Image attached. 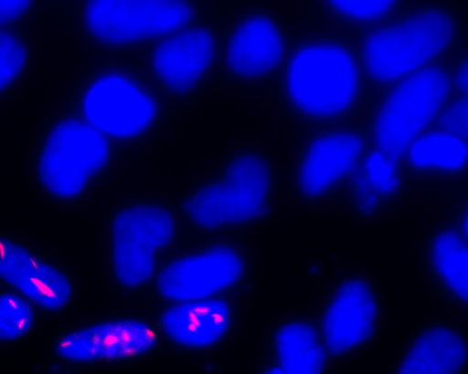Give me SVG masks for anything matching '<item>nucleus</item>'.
<instances>
[{
  "instance_id": "f257e3e1",
  "label": "nucleus",
  "mask_w": 468,
  "mask_h": 374,
  "mask_svg": "<svg viewBox=\"0 0 468 374\" xmlns=\"http://www.w3.org/2000/svg\"><path fill=\"white\" fill-rule=\"evenodd\" d=\"M358 83L349 51L329 42L309 43L292 56L285 75L289 100L301 113L316 119L335 117L353 102Z\"/></svg>"
},
{
  "instance_id": "f03ea898",
  "label": "nucleus",
  "mask_w": 468,
  "mask_h": 374,
  "mask_svg": "<svg viewBox=\"0 0 468 374\" xmlns=\"http://www.w3.org/2000/svg\"><path fill=\"white\" fill-rule=\"evenodd\" d=\"M451 16L439 9L414 12L373 30L363 43V61L377 81L414 73L441 52L452 37Z\"/></svg>"
},
{
  "instance_id": "7ed1b4c3",
  "label": "nucleus",
  "mask_w": 468,
  "mask_h": 374,
  "mask_svg": "<svg viewBox=\"0 0 468 374\" xmlns=\"http://www.w3.org/2000/svg\"><path fill=\"white\" fill-rule=\"evenodd\" d=\"M269 170L259 154L242 152L220 173L196 190L184 208L198 226L220 228L251 220L264 209L269 192Z\"/></svg>"
},
{
  "instance_id": "20e7f679",
  "label": "nucleus",
  "mask_w": 468,
  "mask_h": 374,
  "mask_svg": "<svg viewBox=\"0 0 468 374\" xmlns=\"http://www.w3.org/2000/svg\"><path fill=\"white\" fill-rule=\"evenodd\" d=\"M450 89V77L439 68H422L403 79L376 117L373 135L378 151L398 161L437 115Z\"/></svg>"
},
{
  "instance_id": "39448f33",
  "label": "nucleus",
  "mask_w": 468,
  "mask_h": 374,
  "mask_svg": "<svg viewBox=\"0 0 468 374\" xmlns=\"http://www.w3.org/2000/svg\"><path fill=\"white\" fill-rule=\"evenodd\" d=\"M109 156L103 134L86 120L67 119L49 132L38 161L42 185L51 194L70 198L81 192Z\"/></svg>"
},
{
  "instance_id": "423d86ee",
  "label": "nucleus",
  "mask_w": 468,
  "mask_h": 374,
  "mask_svg": "<svg viewBox=\"0 0 468 374\" xmlns=\"http://www.w3.org/2000/svg\"><path fill=\"white\" fill-rule=\"evenodd\" d=\"M192 17L191 5L176 0H95L83 8L87 31L108 46L160 39L186 26Z\"/></svg>"
},
{
  "instance_id": "0eeeda50",
  "label": "nucleus",
  "mask_w": 468,
  "mask_h": 374,
  "mask_svg": "<svg viewBox=\"0 0 468 374\" xmlns=\"http://www.w3.org/2000/svg\"><path fill=\"white\" fill-rule=\"evenodd\" d=\"M174 233L173 218L165 209L138 204L122 211L112 225V262L118 281L133 287L154 271L160 252Z\"/></svg>"
},
{
  "instance_id": "6e6552de",
  "label": "nucleus",
  "mask_w": 468,
  "mask_h": 374,
  "mask_svg": "<svg viewBox=\"0 0 468 374\" xmlns=\"http://www.w3.org/2000/svg\"><path fill=\"white\" fill-rule=\"evenodd\" d=\"M82 111L85 120L104 136L130 139L150 127L156 104L142 83L127 74L111 71L90 85Z\"/></svg>"
},
{
  "instance_id": "1a4fd4ad",
  "label": "nucleus",
  "mask_w": 468,
  "mask_h": 374,
  "mask_svg": "<svg viewBox=\"0 0 468 374\" xmlns=\"http://www.w3.org/2000/svg\"><path fill=\"white\" fill-rule=\"evenodd\" d=\"M242 271L238 254L226 247H214L178 258L161 271L157 286L174 301L204 300L234 284Z\"/></svg>"
},
{
  "instance_id": "9d476101",
  "label": "nucleus",
  "mask_w": 468,
  "mask_h": 374,
  "mask_svg": "<svg viewBox=\"0 0 468 374\" xmlns=\"http://www.w3.org/2000/svg\"><path fill=\"white\" fill-rule=\"evenodd\" d=\"M215 56L212 34L203 26H185L160 38L151 55L152 70L169 92L185 95L207 75Z\"/></svg>"
},
{
  "instance_id": "9b49d317",
  "label": "nucleus",
  "mask_w": 468,
  "mask_h": 374,
  "mask_svg": "<svg viewBox=\"0 0 468 374\" xmlns=\"http://www.w3.org/2000/svg\"><path fill=\"white\" fill-rule=\"evenodd\" d=\"M377 303L370 286L360 278L340 283L322 317L324 350L340 356L366 341L373 333Z\"/></svg>"
},
{
  "instance_id": "f8f14e48",
  "label": "nucleus",
  "mask_w": 468,
  "mask_h": 374,
  "mask_svg": "<svg viewBox=\"0 0 468 374\" xmlns=\"http://www.w3.org/2000/svg\"><path fill=\"white\" fill-rule=\"evenodd\" d=\"M363 141L350 131H335L316 138L305 151L297 171L303 194L320 195L356 167Z\"/></svg>"
},
{
  "instance_id": "ddd939ff",
  "label": "nucleus",
  "mask_w": 468,
  "mask_h": 374,
  "mask_svg": "<svg viewBox=\"0 0 468 374\" xmlns=\"http://www.w3.org/2000/svg\"><path fill=\"white\" fill-rule=\"evenodd\" d=\"M282 36L267 16L256 15L242 20L226 45V68L234 76L254 78L274 70L283 56Z\"/></svg>"
},
{
  "instance_id": "4468645a",
  "label": "nucleus",
  "mask_w": 468,
  "mask_h": 374,
  "mask_svg": "<svg viewBox=\"0 0 468 374\" xmlns=\"http://www.w3.org/2000/svg\"><path fill=\"white\" fill-rule=\"evenodd\" d=\"M0 239V278L21 293L31 303L40 306L36 289H47L48 296L60 308L70 298L68 279L53 265L33 255L27 249L10 240Z\"/></svg>"
},
{
  "instance_id": "2eb2a0df",
  "label": "nucleus",
  "mask_w": 468,
  "mask_h": 374,
  "mask_svg": "<svg viewBox=\"0 0 468 374\" xmlns=\"http://www.w3.org/2000/svg\"><path fill=\"white\" fill-rule=\"evenodd\" d=\"M466 344L456 330L435 327L410 346L396 374H456L465 364Z\"/></svg>"
},
{
  "instance_id": "dca6fc26",
  "label": "nucleus",
  "mask_w": 468,
  "mask_h": 374,
  "mask_svg": "<svg viewBox=\"0 0 468 374\" xmlns=\"http://www.w3.org/2000/svg\"><path fill=\"white\" fill-rule=\"evenodd\" d=\"M276 362L264 374H322L324 348L318 330L306 321H292L274 337Z\"/></svg>"
},
{
  "instance_id": "f3484780",
  "label": "nucleus",
  "mask_w": 468,
  "mask_h": 374,
  "mask_svg": "<svg viewBox=\"0 0 468 374\" xmlns=\"http://www.w3.org/2000/svg\"><path fill=\"white\" fill-rule=\"evenodd\" d=\"M211 300L204 299L185 303L187 312L193 319H188L181 305L167 310L162 318L164 330L174 340L192 346H197V327L201 326V334L205 345L213 343L224 332L222 323L227 322L228 308L223 303L214 301L208 312Z\"/></svg>"
},
{
  "instance_id": "a211bd4d",
  "label": "nucleus",
  "mask_w": 468,
  "mask_h": 374,
  "mask_svg": "<svg viewBox=\"0 0 468 374\" xmlns=\"http://www.w3.org/2000/svg\"><path fill=\"white\" fill-rule=\"evenodd\" d=\"M430 256L434 271L461 301L467 299L466 235L454 228L437 234L431 244Z\"/></svg>"
},
{
  "instance_id": "6ab92c4d",
  "label": "nucleus",
  "mask_w": 468,
  "mask_h": 374,
  "mask_svg": "<svg viewBox=\"0 0 468 374\" xmlns=\"http://www.w3.org/2000/svg\"><path fill=\"white\" fill-rule=\"evenodd\" d=\"M466 158L465 140L443 131L417 138L409 150V162L417 169L459 171Z\"/></svg>"
},
{
  "instance_id": "aec40b11",
  "label": "nucleus",
  "mask_w": 468,
  "mask_h": 374,
  "mask_svg": "<svg viewBox=\"0 0 468 374\" xmlns=\"http://www.w3.org/2000/svg\"><path fill=\"white\" fill-rule=\"evenodd\" d=\"M398 184L397 161L378 150L367 155L355 176L357 192L372 199L393 192Z\"/></svg>"
},
{
  "instance_id": "412c9836",
  "label": "nucleus",
  "mask_w": 468,
  "mask_h": 374,
  "mask_svg": "<svg viewBox=\"0 0 468 374\" xmlns=\"http://www.w3.org/2000/svg\"><path fill=\"white\" fill-rule=\"evenodd\" d=\"M33 321V309L25 299L14 294L0 296V340L22 337Z\"/></svg>"
},
{
  "instance_id": "4be33fe9",
  "label": "nucleus",
  "mask_w": 468,
  "mask_h": 374,
  "mask_svg": "<svg viewBox=\"0 0 468 374\" xmlns=\"http://www.w3.org/2000/svg\"><path fill=\"white\" fill-rule=\"evenodd\" d=\"M25 49L13 34L0 31V91L20 74L25 63Z\"/></svg>"
},
{
  "instance_id": "5701e85b",
  "label": "nucleus",
  "mask_w": 468,
  "mask_h": 374,
  "mask_svg": "<svg viewBox=\"0 0 468 374\" xmlns=\"http://www.w3.org/2000/svg\"><path fill=\"white\" fill-rule=\"evenodd\" d=\"M330 9L355 21H371L388 14L396 1H327Z\"/></svg>"
},
{
  "instance_id": "b1692460",
  "label": "nucleus",
  "mask_w": 468,
  "mask_h": 374,
  "mask_svg": "<svg viewBox=\"0 0 468 374\" xmlns=\"http://www.w3.org/2000/svg\"><path fill=\"white\" fill-rule=\"evenodd\" d=\"M443 132L458 137L463 140L467 135V99H460L449 106L439 119Z\"/></svg>"
},
{
  "instance_id": "393cba45",
  "label": "nucleus",
  "mask_w": 468,
  "mask_h": 374,
  "mask_svg": "<svg viewBox=\"0 0 468 374\" xmlns=\"http://www.w3.org/2000/svg\"><path fill=\"white\" fill-rule=\"evenodd\" d=\"M31 5V1L25 0H1L0 1V26L9 24L23 16Z\"/></svg>"
},
{
  "instance_id": "a878e982",
  "label": "nucleus",
  "mask_w": 468,
  "mask_h": 374,
  "mask_svg": "<svg viewBox=\"0 0 468 374\" xmlns=\"http://www.w3.org/2000/svg\"><path fill=\"white\" fill-rule=\"evenodd\" d=\"M457 78V84L460 86V88L466 91L467 87V70H466V62L464 61L463 65H461L459 71L456 75Z\"/></svg>"
}]
</instances>
